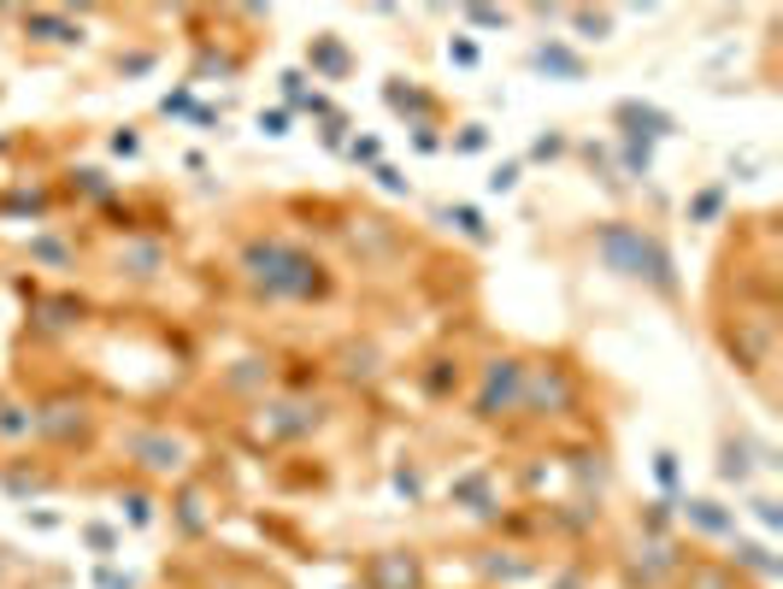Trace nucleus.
Segmentation results:
<instances>
[{"instance_id": "obj_3", "label": "nucleus", "mask_w": 783, "mask_h": 589, "mask_svg": "<svg viewBox=\"0 0 783 589\" xmlns=\"http://www.w3.org/2000/svg\"><path fill=\"white\" fill-rule=\"evenodd\" d=\"M518 390H525V366H518V360H496V371H489V383H484V401H477V413H484V419H496V401H501V407H513Z\"/></svg>"}, {"instance_id": "obj_5", "label": "nucleus", "mask_w": 783, "mask_h": 589, "mask_svg": "<svg viewBox=\"0 0 783 589\" xmlns=\"http://www.w3.org/2000/svg\"><path fill=\"white\" fill-rule=\"evenodd\" d=\"M377 578H389V589H413V560H407V566H401L395 554L377 560Z\"/></svg>"}, {"instance_id": "obj_2", "label": "nucleus", "mask_w": 783, "mask_h": 589, "mask_svg": "<svg viewBox=\"0 0 783 589\" xmlns=\"http://www.w3.org/2000/svg\"><path fill=\"white\" fill-rule=\"evenodd\" d=\"M596 254L607 271H619V278H636V283H654L660 295H672V254L660 248L654 236H643L636 224H601L596 236Z\"/></svg>"}, {"instance_id": "obj_1", "label": "nucleus", "mask_w": 783, "mask_h": 589, "mask_svg": "<svg viewBox=\"0 0 783 589\" xmlns=\"http://www.w3.org/2000/svg\"><path fill=\"white\" fill-rule=\"evenodd\" d=\"M242 271H248V283L266 300H313V295H325V271H318V260H307V254L289 248V242H248Z\"/></svg>"}, {"instance_id": "obj_4", "label": "nucleus", "mask_w": 783, "mask_h": 589, "mask_svg": "<svg viewBox=\"0 0 783 589\" xmlns=\"http://www.w3.org/2000/svg\"><path fill=\"white\" fill-rule=\"evenodd\" d=\"M136 454H142V466H154V471H178L183 466V449L171 437H136Z\"/></svg>"}]
</instances>
